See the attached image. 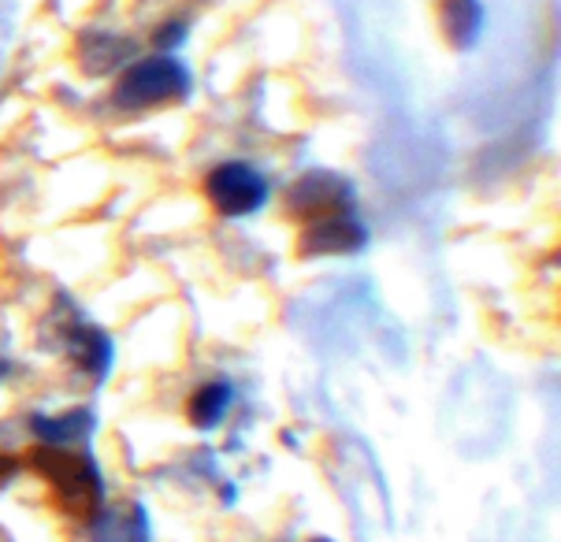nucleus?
I'll use <instances>...</instances> for the list:
<instances>
[{
    "label": "nucleus",
    "instance_id": "2",
    "mask_svg": "<svg viewBox=\"0 0 561 542\" xmlns=\"http://www.w3.org/2000/svg\"><path fill=\"white\" fill-rule=\"evenodd\" d=\"M190 85V74L175 56H153V60H141L138 68H130L116 85V101L123 108H149L160 101L183 97Z\"/></svg>",
    "mask_w": 561,
    "mask_h": 542
},
{
    "label": "nucleus",
    "instance_id": "6",
    "mask_svg": "<svg viewBox=\"0 0 561 542\" xmlns=\"http://www.w3.org/2000/svg\"><path fill=\"white\" fill-rule=\"evenodd\" d=\"M346 201H350V186L335 175H323V171H312V175H306L290 189L294 212H317V208L323 212V208H339Z\"/></svg>",
    "mask_w": 561,
    "mask_h": 542
},
{
    "label": "nucleus",
    "instance_id": "8",
    "mask_svg": "<svg viewBox=\"0 0 561 542\" xmlns=\"http://www.w3.org/2000/svg\"><path fill=\"white\" fill-rule=\"evenodd\" d=\"M227 405H231V387L227 383H208L194 394V402H190V420L197 427H216L224 420Z\"/></svg>",
    "mask_w": 561,
    "mask_h": 542
},
{
    "label": "nucleus",
    "instance_id": "3",
    "mask_svg": "<svg viewBox=\"0 0 561 542\" xmlns=\"http://www.w3.org/2000/svg\"><path fill=\"white\" fill-rule=\"evenodd\" d=\"M208 197H213V205L227 216H250L264 205L268 186H264V178L256 175L253 168L220 164L208 175Z\"/></svg>",
    "mask_w": 561,
    "mask_h": 542
},
{
    "label": "nucleus",
    "instance_id": "4",
    "mask_svg": "<svg viewBox=\"0 0 561 542\" xmlns=\"http://www.w3.org/2000/svg\"><path fill=\"white\" fill-rule=\"evenodd\" d=\"M90 542H149V520L141 506H108L98 512Z\"/></svg>",
    "mask_w": 561,
    "mask_h": 542
},
{
    "label": "nucleus",
    "instance_id": "5",
    "mask_svg": "<svg viewBox=\"0 0 561 542\" xmlns=\"http://www.w3.org/2000/svg\"><path fill=\"white\" fill-rule=\"evenodd\" d=\"M365 245V227L342 220V216H335V220H320L317 227H309L306 238H301V253L312 256V253H354Z\"/></svg>",
    "mask_w": 561,
    "mask_h": 542
},
{
    "label": "nucleus",
    "instance_id": "7",
    "mask_svg": "<svg viewBox=\"0 0 561 542\" xmlns=\"http://www.w3.org/2000/svg\"><path fill=\"white\" fill-rule=\"evenodd\" d=\"M443 23H446V34L454 37V45H472V37L480 34V23H483L480 0H450L443 12Z\"/></svg>",
    "mask_w": 561,
    "mask_h": 542
},
{
    "label": "nucleus",
    "instance_id": "1",
    "mask_svg": "<svg viewBox=\"0 0 561 542\" xmlns=\"http://www.w3.org/2000/svg\"><path fill=\"white\" fill-rule=\"evenodd\" d=\"M37 464H42L45 480L53 483L60 506H68L71 512H82V517H90V512L101 506V498H104L101 475H98V464L85 458V453H71V450L53 446V450L37 453Z\"/></svg>",
    "mask_w": 561,
    "mask_h": 542
},
{
    "label": "nucleus",
    "instance_id": "9",
    "mask_svg": "<svg viewBox=\"0 0 561 542\" xmlns=\"http://www.w3.org/2000/svg\"><path fill=\"white\" fill-rule=\"evenodd\" d=\"M312 542H331V539H312Z\"/></svg>",
    "mask_w": 561,
    "mask_h": 542
}]
</instances>
